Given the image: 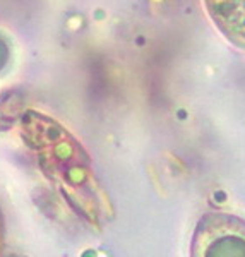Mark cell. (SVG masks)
I'll return each mask as SVG.
<instances>
[{"mask_svg": "<svg viewBox=\"0 0 245 257\" xmlns=\"http://www.w3.org/2000/svg\"><path fill=\"white\" fill-rule=\"evenodd\" d=\"M192 257H245V221L228 213L202 216L192 238Z\"/></svg>", "mask_w": 245, "mask_h": 257, "instance_id": "obj_1", "label": "cell"}, {"mask_svg": "<svg viewBox=\"0 0 245 257\" xmlns=\"http://www.w3.org/2000/svg\"><path fill=\"white\" fill-rule=\"evenodd\" d=\"M216 30L228 43L245 52V0H202Z\"/></svg>", "mask_w": 245, "mask_h": 257, "instance_id": "obj_2", "label": "cell"}]
</instances>
